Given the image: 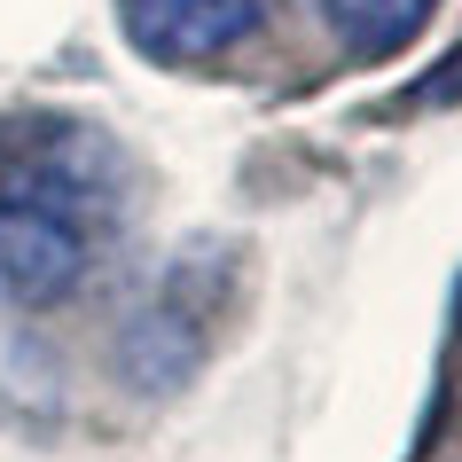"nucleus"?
<instances>
[{
	"instance_id": "3",
	"label": "nucleus",
	"mask_w": 462,
	"mask_h": 462,
	"mask_svg": "<svg viewBox=\"0 0 462 462\" xmlns=\"http://www.w3.org/2000/svg\"><path fill=\"white\" fill-rule=\"evenodd\" d=\"M439 0H321V16L353 55H400L415 32L431 24Z\"/></svg>"
},
{
	"instance_id": "2",
	"label": "nucleus",
	"mask_w": 462,
	"mask_h": 462,
	"mask_svg": "<svg viewBox=\"0 0 462 462\" xmlns=\"http://www.w3.org/2000/svg\"><path fill=\"white\" fill-rule=\"evenodd\" d=\"M125 40L157 63H204L267 24V0H118Z\"/></svg>"
},
{
	"instance_id": "4",
	"label": "nucleus",
	"mask_w": 462,
	"mask_h": 462,
	"mask_svg": "<svg viewBox=\"0 0 462 462\" xmlns=\"http://www.w3.org/2000/svg\"><path fill=\"white\" fill-rule=\"evenodd\" d=\"M455 95H462V48H455V63H447V71H431L423 87H415V102H455Z\"/></svg>"
},
{
	"instance_id": "1",
	"label": "nucleus",
	"mask_w": 462,
	"mask_h": 462,
	"mask_svg": "<svg viewBox=\"0 0 462 462\" xmlns=\"http://www.w3.org/2000/svg\"><path fill=\"white\" fill-rule=\"evenodd\" d=\"M102 142L95 134H48L24 180L0 196V298L55 306L87 274V212L102 204Z\"/></svg>"
}]
</instances>
